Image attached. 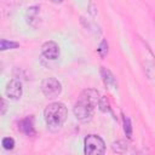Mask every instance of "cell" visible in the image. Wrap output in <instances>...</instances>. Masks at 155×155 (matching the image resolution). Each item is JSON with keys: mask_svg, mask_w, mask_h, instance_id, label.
<instances>
[{"mask_svg": "<svg viewBox=\"0 0 155 155\" xmlns=\"http://www.w3.org/2000/svg\"><path fill=\"white\" fill-rule=\"evenodd\" d=\"M99 99L101 96L97 90L87 88L82 91L73 109L75 117L81 122H88L90 120H92L94 109L98 105Z\"/></svg>", "mask_w": 155, "mask_h": 155, "instance_id": "1", "label": "cell"}, {"mask_svg": "<svg viewBox=\"0 0 155 155\" xmlns=\"http://www.w3.org/2000/svg\"><path fill=\"white\" fill-rule=\"evenodd\" d=\"M44 116L47 126H50L51 128H59L67 120L68 110L63 103L53 102L45 108Z\"/></svg>", "mask_w": 155, "mask_h": 155, "instance_id": "2", "label": "cell"}, {"mask_svg": "<svg viewBox=\"0 0 155 155\" xmlns=\"http://www.w3.org/2000/svg\"><path fill=\"white\" fill-rule=\"evenodd\" d=\"M84 151L87 155H101L105 151L104 140L97 134H88L84 140Z\"/></svg>", "mask_w": 155, "mask_h": 155, "instance_id": "3", "label": "cell"}, {"mask_svg": "<svg viewBox=\"0 0 155 155\" xmlns=\"http://www.w3.org/2000/svg\"><path fill=\"white\" fill-rule=\"evenodd\" d=\"M41 91L47 98H56L62 92V85L54 78H46L41 82Z\"/></svg>", "mask_w": 155, "mask_h": 155, "instance_id": "4", "label": "cell"}, {"mask_svg": "<svg viewBox=\"0 0 155 155\" xmlns=\"http://www.w3.org/2000/svg\"><path fill=\"white\" fill-rule=\"evenodd\" d=\"M6 96L11 99H19L22 93H23V88H22V84L16 80V79H12L11 81H8L7 86H6Z\"/></svg>", "mask_w": 155, "mask_h": 155, "instance_id": "5", "label": "cell"}, {"mask_svg": "<svg viewBox=\"0 0 155 155\" xmlns=\"http://www.w3.org/2000/svg\"><path fill=\"white\" fill-rule=\"evenodd\" d=\"M41 52L48 59H57L59 56V46L54 41H46L41 46Z\"/></svg>", "mask_w": 155, "mask_h": 155, "instance_id": "6", "label": "cell"}, {"mask_svg": "<svg viewBox=\"0 0 155 155\" xmlns=\"http://www.w3.org/2000/svg\"><path fill=\"white\" fill-rule=\"evenodd\" d=\"M19 130L27 134V136H34L35 134V130H34V122H33V117H25L19 122Z\"/></svg>", "mask_w": 155, "mask_h": 155, "instance_id": "7", "label": "cell"}, {"mask_svg": "<svg viewBox=\"0 0 155 155\" xmlns=\"http://www.w3.org/2000/svg\"><path fill=\"white\" fill-rule=\"evenodd\" d=\"M101 71H102V76H103V79H104L105 84H107V85H114V86H115V79H114L113 74H111L108 69H105V68H102Z\"/></svg>", "mask_w": 155, "mask_h": 155, "instance_id": "8", "label": "cell"}, {"mask_svg": "<svg viewBox=\"0 0 155 155\" xmlns=\"http://www.w3.org/2000/svg\"><path fill=\"white\" fill-rule=\"evenodd\" d=\"M19 44L18 42H13V41H7V40H1V44H0V50L1 51H5V50H11V48H16L18 47Z\"/></svg>", "mask_w": 155, "mask_h": 155, "instance_id": "9", "label": "cell"}, {"mask_svg": "<svg viewBox=\"0 0 155 155\" xmlns=\"http://www.w3.org/2000/svg\"><path fill=\"white\" fill-rule=\"evenodd\" d=\"M124 130H125V133L128 138L132 137V126H131V120L128 117H124Z\"/></svg>", "mask_w": 155, "mask_h": 155, "instance_id": "10", "label": "cell"}, {"mask_svg": "<svg viewBox=\"0 0 155 155\" xmlns=\"http://www.w3.org/2000/svg\"><path fill=\"white\" fill-rule=\"evenodd\" d=\"M2 147H4L5 149H7V150L13 149V147H15V140H13V138H11V137H5V138L2 139Z\"/></svg>", "mask_w": 155, "mask_h": 155, "instance_id": "11", "label": "cell"}, {"mask_svg": "<svg viewBox=\"0 0 155 155\" xmlns=\"http://www.w3.org/2000/svg\"><path fill=\"white\" fill-rule=\"evenodd\" d=\"M98 53L101 54V57H104L107 53H108V44H107V41L105 40H103L102 42H101V45H99V47H98Z\"/></svg>", "mask_w": 155, "mask_h": 155, "instance_id": "12", "label": "cell"}, {"mask_svg": "<svg viewBox=\"0 0 155 155\" xmlns=\"http://www.w3.org/2000/svg\"><path fill=\"white\" fill-rule=\"evenodd\" d=\"M98 107L102 111H109L110 108H109V103L107 101V98H101L99 99V103H98Z\"/></svg>", "mask_w": 155, "mask_h": 155, "instance_id": "13", "label": "cell"}, {"mask_svg": "<svg viewBox=\"0 0 155 155\" xmlns=\"http://www.w3.org/2000/svg\"><path fill=\"white\" fill-rule=\"evenodd\" d=\"M1 103H2V110H1V114L4 115L5 111H6V103H5V99H1Z\"/></svg>", "mask_w": 155, "mask_h": 155, "instance_id": "14", "label": "cell"}, {"mask_svg": "<svg viewBox=\"0 0 155 155\" xmlns=\"http://www.w3.org/2000/svg\"><path fill=\"white\" fill-rule=\"evenodd\" d=\"M51 1H52L53 4H62L64 0H51Z\"/></svg>", "mask_w": 155, "mask_h": 155, "instance_id": "15", "label": "cell"}]
</instances>
